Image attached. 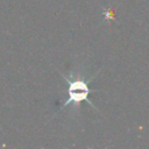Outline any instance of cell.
<instances>
[{"label":"cell","mask_w":149,"mask_h":149,"mask_svg":"<svg viewBox=\"0 0 149 149\" xmlns=\"http://www.w3.org/2000/svg\"><path fill=\"white\" fill-rule=\"evenodd\" d=\"M62 77L69 83L68 84V99L62 105V108L69 105H76V107H79L81 101H87L92 107L95 108V106L88 100V94L91 92L88 88V83L92 80V77L88 78L87 80L74 78V74H72V79L69 77H65L64 74H62Z\"/></svg>","instance_id":"obj_1"}]
</instances>
